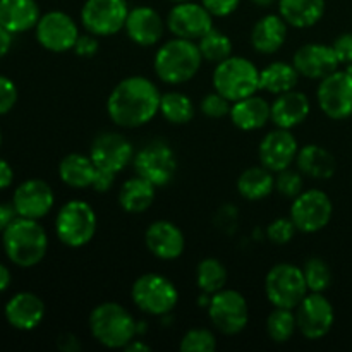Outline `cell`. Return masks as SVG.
Instances as JSON below:
<instances>
[{"instance_id": "9", "label": "cell", "mask_w": 352, "mask_h": 352, "mask_svg": "<svg viewBox=\"0 0 352 352\" xmlns=\"http://www.w3.org/2000/svg\"><path fill=\"white\" fill-rule=\"evenodd\" d=\"M136 174L157 188H165L177 174V157L164 140H151L136 151L133 160Z\"/></svg>"}, {"instance_id": "14", "label": "cell", "mask_w": 352, "mask_h": 352, "mask_svg": "<svg viewBox=\"0 0 352 352\" xmlns=\"http://www.w3.org/2000/svg\"><path fill=\"white\" fill-rule=\"evenodd\" d=\"M316 100L329 119L344 120L352 116V72L333 71L318 85Z\"/></svg>"}, {"instance_id": "28", "label": "cell", "mask_w": 352, "mask_h": 352, "mask_svg": "<svg viewBox=\"0 0 352 352\" xmlns=\"http://www.w3.org/2000/svg\"><path fill=\"white\" fill-rule=\"evenodd\" d=\"M294 164L302 175L320 181L333 177L337 170L336 157L320 144H306L299 148Z\"/></svg>"}, {"instance_id": "27", "label": "cell", "mask_w": 352, "mask_h": 352, "mask_svg": "<svg viewBox=\"0 0 352 352\" xmlns=\"http://www.w3.org/2000/svg\"><path fill=\"white\" fill-rule=\"evenodd\" d=\"M234 126L241 131H258L270 120V103L256 93L232 103L229 113Z\"/></svg>"}, {"instance_id": "41", "label": "cell", "mask_w": 352, "mask_h": 352, "mask_svg": "<svg viewBox=\"0 0 352 352\" xmlns=\"http://www.w3.org/2000/svg\"><path fill=\"white\" fill-rule=\"evenodd\" d=\"M230 109H232V102L223 95H220L219 91L208 93L199 103V110L208 119H223V117L229 116Z\"/></svg>"}, {"instance_id": "16", "label": "cell", "mask_w": 352, "mask_h": 352, "mask_svg": "<svg viewBox=\"0 0 352 352\" xmlns=\"http://www.w3.org/2000/svg\"><path fill=\"white\" fill-rule=\"evenodd\" d=\"M167 28L174 36L198 41L213 28V16L203 3H175L167 16Z\"/></svg>"}, {"instance_id": "39", "label": "cell", "mask_w": 352, "mask_h": 352, "mask_svg": "<svg viewBox=\"0 0 352 352\" xmlns=\"http://www.w3.org/2000/svg\"><path fill=\"white\" fill-rule=\"evenodd\" d=\"M182 352H213L217 349V337L208 329H191L181 339Z\"/></svg>"}, {"instance_id": "48", "label": "cell", "mask_w": 352, "mask_h": 352, "mask_svg": "<svg viewBox=\"0 0 352 352\" xmlns=\"http://www.w3.org/2000/svg\"><path fill=\"white\" fill-rule=\"evenodd\" d=\"M57 347L62 352H78L81 349V342L71 332H64L57 337Z\"/></svg>"}, {"instance_id": "19", "label": "cell", "mask_w": 352, "mask_h": 352, "mask_svg": "<svg viewBox=\"0 0 352 352\" xmlns=\"http://www.w3.org/2000/svg\"><path fill=\"white\" fill-rule=\"evenodd\" d=\"M298 140L291 133V129L277 127V129L265 134L260 146H258V157H260V162L263 167H267L268 170L277 174V172L289 168L294 164L296 157H298Z\"/></svg>"}, {"instance_id": "20", "label": "cell", "mask_w": 352, "mask_h": 352, "mask_svg": "<svg viewBox=\"0 0 352 352\" xmlns=\"http://www.w3.org/2000/svg\"><path fill=\"white\" fill-rule=\"evenodd\" d=\"M292 64L302 78L322 81L323 78L339 69L340 62L332 45L306 43L296 50Z\"/></svg>"}, {"instance_id": "33", "label": "cell", "mask_w": 352, "mask_h": 352, "mask_svg": "<svg viewBox=\"0 0 352 352\" xmlns=\"http://www.w3.org/2000/svg\"><path fill=\"white\" fill-rule=\"evenodd\" d=\"M298 81V69L294 67V64H287V62H272L260 71V89L275 96L296 89Z\"/></svg>"}, {"instance_id": "7", "label": "cell", "mask_w": 352, "mask_h": 352, "mask_svg": "<svg viewBox=\"0 0 352 352\" xmlns=\"http://www.w3.org/2000/svg\"><path fill=\"white\" fill-rule=\"evenodd\" d=\"M131 298L140 311L151 316H165L177 306L179 291L174 282L158 274H144L134 280Z\"/></svg>"}, {"instance_id": "35", "label": "cell", "mask_w": 352, "mask_h": 352, "mask_svg": "<svg viewBox=\"0 0 352 352\" xmlns=\"http://www.w3.org/2000/svg\"><path fill=\"white\" fill-rule=\"evenodd\" d=\"M227 274L226 265L217 258H205L196 267V284H198L199 291L205 294H215V292L226 289Z\"/></svg>"}, {"instance_id": "4", "label": "cell", "mask_w": 352, "mask_h": 352, "mask_svg": "<svg viewBox=\"0 0 352 352\" xmlns=\"http://www.w3.org/2000/svg\"><path fill=\"white\" fill-rule=\"evenodd\" d=\"M93 339L107 349H124L138 337V322L119 302H102L88 320Z\"/></svg>"}, {"instance_id": "34", "label": "cell", "mask_w": 352, "mask_h": 352, "mask_svg": "<svg viewBox=\"0 0 352 352\" xmlns=\"http://www.w3.org/2000/svg\"><path fill=\"white\" fill-rule=\"evenodd\" d=\"M160 113L167 122L182 126L191 122L195 117V103L181 91H167L162 95Z\"/></svg>"}, {"instance_id": "37", "label": "cell", "mask_w": 352, "mask_h": 352, "mask_svg": "<svg viewBox=\"0 0 352 352\" xmlns=\"http://www.w3.org/2000/svg\"><path fill=\"white\" fill-rule=\"evenodd\" d=\"M298 330L294 309L275 308L267 318V333L274 342L284 344L292 339Z\"/></svg>"}, {"instance_id": "36", "label": "cell", "mask_w": 352, "mask_h": 352, "mask_svg": "<svg viewBox=\"0 0 352 352\" xmlns=\"http://www.w3.org/2000/svg\"><path fill=\"white\" fill-rule=\"evenodd\" d=\"M196 43L201 52L203 60L213 62V64H219V62L226 60L227 57L232 55V40L223 31L215 30V28H212Z\"/></svg>"}, {"instance_id": "52", "label": "cell", "mask_w": 352, "mask_h": 352, "mask_svg": "<svg viewBox=\"0 0 352 352\" xmlns=\"http://www.w3.org/2000/svg\"><path fill=\"white\" fill-rule=\"evenodd\" d=\"M124 349L129 352H150L151 347L148 344H144L141 339H133Z\"/></svg>"}, {"instance_id": "30", "label": "cell", "mask_w": 352, "mask_h": 352, "mask_svg": "<svg viewBox=\"0 0 352 352\" xmlns=\"http://www.w3.org/2000/svg\"><path fill=\"white\" fill-rule=\"evenodd\" d=\"M155 196H157V186L151 184L141 175H136V177L127 179L120 186L119 205L124 212L138 215V213H144L146 210H150L155 201Z\"/></svg>"}, {"instance_id": "47", "label": "cell", "mask_w": 352, "mask_h": 352, "mask_svg": "<svg viewBox=\"0 0 352 352\" xmlns=\"http://www.w3.org/2000/svg\"><path fill=\"white\" fill-rule=\"evenodd\" d=\"M116 172L105 170V168H96L95 177H93L91 189H95L96 192H107L113 188L116 184Z\"/></svg>"}, {"instance_id": "23", "label": "cell", "mask_w": 352, "mask_h": 352, "mask_svg": "<svg viewBox=\"0 0 352 352\" xmlns=\"http://www.w3.org/2000/svg\"><path fill=\"white\" fill-rule=\"evenodd\" d=\"M309 112H311L309 98L298 89L277 95L274 103H270V120L282 129L298 127L308 119Z\"/></svg>"}, {"instance_id": "55", "label": "cell", "mask_w": 352, "mask_h": 352, "mask_svg": "<svg viewBox=\"0 0 352 352\" xmlns=\"http://www.w3.org/2000/svg\"><path fill=\"white\" fill-rule=\"evenodd\" d=\"M170 2H175V3H181V2H189V0H170Z\"/></svg>"}, {"instance_id": "38", "label": "cell", "mask_w": 352, "mask_h": 352, "mask_svg": "<svg viewBox=\"0 0 352 352\" xmlns=\"http://www.w3.org/2000/svg\"><path fill=\"white\" fill-rule=\"evenodd\" d=\"M302 274L309 292H325L332 284V272L329 263L318 256H313L306 261Z\"/></svg>"}, {"instance_id": "43", "label": "cell", "mask_w": 352, "mask_h": 352, "mask_svg": "<svg viewBox=\"0 0 352 352\" xmlns=\"http://www.w3.org/2000/svg\"><path fill=\"white\" fill-rule=\"evenodd\" d=\"M17 102V88L9 78L0 76V116H6L7 112L14 109Z\"/></svg>"}, {"instance_id": "31", "label": "cell", "mask_w": 352, "mask_h": 352, "mask_svg": "<svg viewBox=\"0 0 352 352\" xmlns=\"http://www.w3.org/2000/svg\"><path fill=\"white\" fill-rule=\"evenodd\" d=\"M95 172L96 165L93 164L89 155L69 153L58 164V177L65 186L72 189L91 188Z\"/></svg>"}, {"instance_id": "57", "label": "cell", "mask_w": 352, "mask_h": 352, "mask_svg": "<svg viewBox=\"0 0 352 352\" xmlns=\"http://www.w3.org/2000/svg\"><path fill=\"white\" fill-rule=\"evenodd\" d=\"M349 71H351V72H352V64H351V65H349Z\"/></svg>"}, {"instance_id": "29", "label": "cell", "mask_w": 352, "mask_h": 352, "mask_svg": "<svg viewBox=\"0 0 352 352\" xmlns=\"http://www.w3.org/2000/svg\"><path fill=\"white\" fill-rule=\"evenodd\" d=\"M278 14L289 26L306 30L320 23L325 14V0H278Z\"/></svg>"}, {"instance_id": "18", "label": "cell", "mask_w": 352, "mask_h": 352, "mask_svg": "<svg viewBox=\"0 0 352 352\" xmlns=\"http://www.w3.org/2000/svg\"><path fill=\"white\" fill-rule=\"evenodd\" d=\"M55 203L54 189L41 179H30L14 191L12 206L17 217L40 220L52 212Z\"/></svg>"}, {"instance_id": "46", "label": "cell", "mask_w": 352, "mask_h": 352, "mask_svg": "<svg viewBox=\"0 0 352 352\" xmlns=\"http://www.w3.org/2000/svg\"><path fill=\"white\" fill-rule=\"evenodd\" d=\"M333 50H336L337 58L340 64H352V33H344L333 41Z\"/></svg>"}, {"instance_id": "32", "label": "cell", "mask_w": 352, "mask_h": 352, "mask_svg": "<svg viewBox=\"0 0 352 352\" xmlns=\"http://www.w3.org/2000/svg\"><path fill=\"white\" fill-rule=\"evenodd\" d=\"M275 189L274 172L263 165L250 167L237 179V191L248 201H260L268 198Z\"/></svg>"}, {"instance_id": "8", "label": "cell", "mask_w": 352, "mask_h": 352, "mask_svg": "<svg viewBox=\"0 0 352 352\" xmlns=\"http://www.w3.org/2000/svg\"><path fill=\"white\" fill-rule=\"evenodd\" d=\"M308 292L305 274L298 265H274L265 277V294L275 308L296 309Z\"/></svg>"}, {"instance_id": "51", "label": "cell", "mask_w": 352, "mask_h": 352, "mask_svg": "<svg viewBox=\"0 0 352 352\" xmlns=\"http://www.w3.org/2000/svg\"><path fill=\"white\" fill-rule=\"evenodd\" d=\"M12 34L14 33H10L7 28L0 24V58L9 54L10 47H12Z\"/></svg>"}, {"instance_id": "6", "label": "cell", "mask_w": 352, "mask_h": 352, "mask_svg": "<svg viewBox=\"0 0 352 352\" xmlns=\"http://www.w3.org/2000/svg\"><path fill=\"white\" fill-rule=\"evenodd\" d=\"M98 227L95 208L82 199H71L55 217V234L64 246L78 250L91 243Z\"/></svg>"}, {"instance_id": "11", "label": "cell", "mask_w": 352, "mask_h": 352, "mask_svg": "<svg viewBox=\"0 0 352 352\" xmlns=\"http://www.w3.org/2000/svg\"><path fill=\"white\" fill-rule=\"evenodd\" d=\"M212 325L223 336H237L250 322V306L246 298L234 289H222L212 294L208 306Z\"/></svg>"}, {"instance_id": "12", "label": "cell", "mask_w": 352, "mask_h": 352, "mask_svg": "<svg viewBox=\"0 0 352 352\" xmlns=\"http://www.w3.org/2000/svg\"><path fill=\"white\" fill-rule=\"evenodd\" d=\"M127 14L126 0H86L81 9V23L95 36H113L124 30Z\"/></svg>"}, {"instance_id": "54", "label": "cell", "mask_w": 352, "mask_h": 352, "mask_svg": "<svg viewBox=\"0 0 352 352\" xmlns=\"http://www.w3.org/2000/svg\"><path fill=\"white\" fill-rule=\"evenodd\" d=\"M253 3H256V6L260 7H270L274 6V3H278V0H251Z\"/></svg>"}, {"instance_id": "53", "label": "cell", "mask_w": 352, "mask_h": 352, "mask_svg": "<svg viewBox=\"0 0 352 352\" xmlns=\"http://www.w3.org/2000/svg\"><path fill=\"white\" fill-rule=\"evenodd\" d=\"M10 280H12V277H10L9 268H7L6 265L0 263V292H3L7 287H9Z\"/></svg>"}, {"instance_id": "42", "label": "cell", "mask_w": 352, "mask_h": 352, "mask_svg": "<svg viewBox=\"0 0 352 352\" xmlns=\"http://www.w3.org/2000/svg\"><path fill=\"white\" fill-rule=\"evenodd\" d=\"M296 232H298V229H296L291 217L289 219H284V217L282 219H275L267 227L268 241H272L274 244H278V246H284V244L291 243L294 239Z\"/></svg>"}, {"instance_id": "24", "label": "cell", "mask_w": 352, "mask_h": 352, "mask_svg": "<svg viewBox=\"0 0 352 352\" xmlns=\"http://www.w3.org/2000/svg\"><path fill=\"white\" fill-rule=\"evenodd\" d=\"M45 318V302L33 292H19L6 305V320L16 330L30 332Z\"/></svg>"}, {"instance_id": "21", "label": "cell", "mask_w": 352, "mask_h": 352, "mask_svg": "<svg viewBox=\"0 0 352 352\" xmlns=\"http://www.w3.org/2000/svg\"><path fill=\"white\" fill-rule=\"evenodd\" d=\"M144 244L155 258L172 261L181 258L186 248V237L175 223L168 220H157L150 223L144 232Z\"/></svg>"}, {"instance_id": "56", "label": "cell", "mask_w": 352, "mask_h": 352, "mask_svg": "<svg viewBox=\"0 0 352 352\" xmlns=\"http://www.w3.org/2000/svg\"><path fill=\"white\" fill-rule=\"evenodd\" d=\"M0 144H2V131H0Z\"/></svg>"}, {"instance_id": "44", "label": "cell", "mask_w": 352, "mask_h": 352, "mask_svg": "<svg viewBox=\"0 0 352 352\" xmlns=\"http://www.w3.org/2000/svg\"><path fill=\"white\" fill-rule=\"evenodd\" d=\"M201 3L213 17H227L236 12L241 0H201Z\"/></svg>"}, {"instance_id": "10", "label": "cell", "mask_w": 352, "mask_h": 352, "mask_svg": "<svg viewBox=\"0 0 352 352\" xmlns=\"http://www.w3.org/2000/svg\"><path fill=\"white\" fill-rule=\"evenodd\" d=\"M333 215L330 196L322 189H306L292 199L289 217L296 229L305 234H315L325 229Z\"/></svg>"}, {"instance_id": "15", "label": "cell", "mask_w": 352, "mask_h": 352, "mask_svg": "<svg viewBox=\"0 0 352 352\" xmlns=\"http://www.w3.org/2000/svg\"><path fill=\"white\" fill-rule=\"evenodd\" d=\"M34 30H36L38 43L45 50L54 54L72 50L81 34L76 21L62 10H50L43 14Z\"/></svg>"}, {"instance_id": "13", "label": "cell", "mask_w": 352, "mask_h": 352, "mask_svg": "<svg viewBox=\"0 0 352 352\" xmlns=\"http://www.w3.org/2000/svg\"><path fill=\"white\" fill-rule=\"evenodd\" d=\"M298 330L308 340H320L332 330L336 311L323 292H308L294 309Z\"/></svg>"}, {"instance_id": "1", "label": "cell", "mask_w": 352, "mask_h": 352, "mask_svg": "<svg viewBox=\"0 0 352 352\" xmlns=\"http://www.w3.org/2000/svg\"><path fill=\"white\" fill-rule=\"evenodd\" d=\"M160 89L151 79L144 76H129L110 91L107 112L116 126L136 129L160 113Z\"/></svg>"}, {"instance_id": "25", "label": "cell", "mask_w": 352, "mask_h": 352, "mask_svg": "<svg viewBox=\"0 0 352 352\" xmlns=\"http://www.w3.org/2000/svg\"><path fill=\"white\" fill-rule=\"evenodd\" d=\"M287 26L280 14H267L254 23L251 30V47L261 55H272L284 47Z\"/></svg>"}, {"instance_id": "26", "label": "cell", "mask_w": 352, "mask_h": 352, "mask_svg": "<svg viewBox=\"0 0 352 352\" xmlns=\"http://www.w3.org/2000/svg\"><path fill=\"white\" fill-rule=\"evenodd\" d=\"M40 17V6L36 0H0V24L10 33L33 30Z\"/></svg>"}, {"instance_id": "17", "label": "cell", "mask_w": 352, "mask_h": 352, "mask_svg": "<svg viewBox=\"0 0 352 352\" xmlns=\"http://www.w3.org/2000/svg\"><path fill=\"white\" fill-rule=\"evenodd\" d=\"M134 155L136 151H134L133 143L120 133L98 134L89 148V157L96 168H105L116 174L133 164Z\"/></svg>"}, {"instance_id": "49", "label": "cell", "mask_w": 352, "mask_h": 352, "mask_svg": "<svg viewBox=\"0 0 352 352\" xmlns=\"http://www.w3.org/2000/svg\"><path fill=\"white\" fill-rule=\"evenodd\" d=\"M17 213L12 205H0V232L7 229L16 220Z\"/></svg>"}, {"instance_id": "22", "label": "cell", "mask_w": 352, "mask_h": 352, "mask_svg": "<svg viewBox=\"0 0 352 352\" xmlns=\"http://www.w3.org/2000/svg\"><path fill=\"white\" fill-rule=\"evenodd\" d=\"M165 24L160 14L150 6H138L129 10L126 19L127 36L140 47H153L164 38Z\"/></svg>"}, {"instance_id": "5", "label": "cell", "mask_w": 352, "mask_h": 352, "mask_svg": "<svg viewBox=\"0 0 352 352\" xmlns=\"http://www.w3.org/2000/svg\"><path fill=\"white\" fill-rule=\"evenodd\" d=\"M212 82L215 91L234 103L260 91V69L250 58L230 55L217 64Z\"/></svg>"}, {"instance_id": "50", "label": "cell", "mask_w": 352, "mask_h": 352, "mask_svg": "<svg viewBox=\"0 0 352 352\" xmlns=\"http://www.w3.org/2000/svg\"><path fill=\"white\" fill-rule=\"evenodd\" d=\"M14 181V170L3 158H0V191L7 189Z\"/></svg>"}, {"instance_id": "3", "label": "cell", "mask_w": 352, "mask_h": 352, "mask_svg": "<svg viewBox=\"0 0 352 352\" xmlns=\"http://www.w3.org/2000/svg\"><path fill=\"white\" fill-rule=\"evenodd\" d=\"M3 251L14 265L31 268L40 263L48 250V236L38 220L16 217L2 232Z\"/></svg>"}, {"instance_id": "2", "label": "cell", "mask_w": 352, "mask_h": 352, "mask_svg": "<svg viewBox=\"0 0 352 352\" xmlns=\"http://www.w3.org/2000/svg\"><path fill=\"white\" fill-rule=\"evenodd\" d=\"M203 55L196 41L174 36L157 50L153 69L158 79L167 85H184L198 74Z\"/></svg>"}, {"instance_id": "40", "label": "cell", "mask_w": 352, "mask_h": 352, "mask_svg": "<svg viewBox=\"0 0 352 352\" xmlns=\"http://www.w3.org/2000/svg\"><path fill=\"white\" fill-rule=\"evenodd\" d=\"M275 189L280 192L285 198H292L301 195L305 191V179L299 170L294 168H284V170L277 172V177H275Z\"/></svg>"}, {"instance_id": "45", "label": "cell", "mask_w": 352, "mask_h": 352, "mask_svg": "<svg viewBox=\"0 0 352 352\" xmlns=\"http://www.w3.org/2000/svg\"><path fill=\"white\" fill-rule=\"evenodd\" d=\"M98 36H95V34L86 31L85 34H79L78 41H76L72 50H74V54L79 55V57H93V55H96V52H98Z\"/></svg>"}]
</instances>
